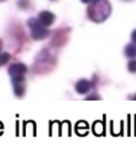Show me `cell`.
<instances>
[{"label": "cell", "instance_id": "1", "mask_svg": "<svg viewBox=\"0 0 136 154\" xmlns=\"http://www.w3.org/2000/svg\"><path fill=\"white\" fill-rule=\"evenodd\" d=\"M110 5L107 0H94L88 8V16L95 23L104 22L110 14Z\"/></svg>", "mask_w": 136, "mask_h": 154}, {"label": "cell", "instance_id": "2", "mask_svg": "<svg viewBox=\"0 0 136 154\" xmlns=\"http://www.w3.org/2000/svg\"><path fill=\"white\" fill-rule=\"evenodd\" d=\"M27 24L31 32V38L36 41H41L49 35V31L46 29V26H44L39 18H29Z\"/></svg>", "mask_w": 136, "mask_h": 154}, {"label": "cell", "instance_id": "3", "mask_svg": "<svg viewBox=\"0 0 136 154\" xmlns=\"http://www.w3.org/2000/svg\"><path fill=\"white\" fill-rule=\"evenodd\" d=\"M25 78L22 77H12V84H13V90L17 97H22L25 93Z\"/></svg>", "mask_w": 136, "mask_h": 154}, {"label": "cell", "instance_id": "4", "mask_svg": "<svg viewBox=\"0 0 136 154\" xmlns=\"http://www.w3.org/2000/svg\"><path fill=\"white\" fill-rule=\"evenodd\" d=\"M27 72V66L24 63H14L9 67V74L11 77H22Z\"/></svg>", "mask_w": 136, "mask_h": 154}, {"label": "cell", "instance_id": "5", "mask_svg": "<svg viewBox=\"0 0 136 154\" xmlns=\"http://www.w3.org/2000/svg\"><path fill=\"white\" fill-rule=\"evenodd\" d=\"M38 18H39V20L44 25V26L48 27V26H51L54 22H55L56 16H55V14H53L51 12H49V11H42V12L39 13Z\"/></svg>", "mask_w": 136, "mask_h": 154}, {"label": "cell", "instance_id": "6", "mask_svg": "<svg viewBox=\"0 0 136 154\" xmlns=\"http://www.w3.org/2000/svg\"><path fill=\"white\" fill-rule=\"evenodd\" d=\"M90 89H91V82L86 79L78 80L75 85V90L79 94H86Z\"/></svg>", "mask_w": 136, "mask_h": 154}, {"label": "cell", "instance_id": "7", "mask_svg": "<svg viewBox=\"0 0 136 154\" xmlns=\"http://www.w3.org/2000/svg\"><path fill=\"white\" fill-rule=\"evenodd\" d=\"M125 56L129 58H134L136 57V44H129L124 49Z\"/></svg>", "mask_w": 136, "mask_h": 154}, {"label": "cell", "instance_id": "8", "mask_svg": "<svg viewBox=\"0 0 136 154\" xmlns=\"http://www.w3.org/2000/svg\"><path fill=\"white\" fill-rule=\"evenodd\" d=\"M9 60H10V54L9 53H1L0 54V66L7 64V62Z\"/></svg>", "mask_w": 136, "mask_h": 154}, {"label": "cell", "instance_id": "9", "mask_svg": "<svg viewBox=\"0 0 136 154\" xmlns=\"http://www.w3.org/2000/svg\"><path fill=\"white\" fill-rule=\"evenodd\" d=\"M128 70L131 73H136V60H131L128 63Z\"/></svg>", "mask_w": 136, "mask_h": 154}, {"label": "cell", "instance_id": "10", "mask_svg": "<svg viewBox=\"0 0 136 154\" xmlns=\"http://www.w3.org/2000/svg\"><path fill=\"white\" fill-rule=\"evenodd\" d=\"M132 41H133L134 44H136V30L132 33Z\"/></svg>", "mask_w": 136, "mask_h": 154}, {"label": "cell", "instance_id": "11", "mask_svg": "<svg viewBox=\"0 0 136 154\" xmlns=\"http://www.w3.org/2000/svg\"><path fill=\"white\" fill-rule=\"evenodd\" d=\"M90 1H93V0H82L83 3H88V2H90Z\"/></svg>", "mask_w": 136, "mask_h": 154}, {"label": "cell", "instance_id": "12", "mask_svg": "<svg viewBox=\"0 0 136 154\" xmlns=\"http://www.w3.org/2000/svg\"><path fill=\"white\" fill-rule=\"evenodd\" d=\"M91 99H97V100H99V97H94V96H89V97H87V100H91Z\"/></svg>", "mask_w": 136, "mask_h": 154}, {"label": "cell", "instance_id": "13", "mask_svg": "<svg viewBox=\"0 0 136 154\" xmlns=\"http://www.w3.org/2000/svg\"><path fill=\"white\" fill-rule=\"evenodd\" d=\"M1 48H2V42H1V40H0V51H1Z\"/></svg>", "mask_w": 136, "mask_h": 154}, {"label": "cell", "instance_id": "14", "mask_svg": "<svg viewBox=\"0 0 136 154\" xmlns=\"http://www.w3.org/2000/svg\"><path fill=\"white\" fill-rule=\"evenodd\" d=\"M0 1H5V0H0Z\"/></svg>", "mask_w": 136, "mask_h": 154}, {"label": "cell", "instance_id": "15", "mask_svg": "<svg viewBox=\"0 0 136 154\" xmlns=\"http://www.w3.org/2000/svg\"><path fill=\"white\" fill-rule=\"evenodd\" d=\"M51 1H55V0H51Z\"/></svg>", "mask_w": 136, "mask_h": 154}]
</instances>
